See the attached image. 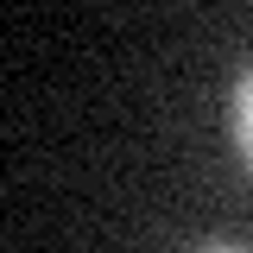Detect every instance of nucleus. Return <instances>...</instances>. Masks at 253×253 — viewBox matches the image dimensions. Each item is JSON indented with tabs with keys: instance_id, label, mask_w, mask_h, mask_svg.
Here are the masks:
<instances>
[{
	"instance_id": "f257e3e1",
	"label": "nucleus",
	"mask_w": 253,
	"mask_h": 253,
	"mask_svg": "<svg viewBox=\"0 0 253 253\" xmlns=\"http://www.w3.org/2000/svg\"><path fill=\"white\" fill-rule=\"evenodd\" d=\"M228 133H234V152L253 171V63L234 76V95H228Z\"/></svg>"
},
{
	"instance_id": "f03ea898",
	"label": "nucleus",
	"mask_w": 253,
	"mask_h": 253,
	"mask_svg": "<svg viewBox=\"0 0 253 253\" xmlns=\"http://www.w3.org/2000/svg\"><path fill=\"white\" fill-rule=\"evenodd\" d=\"M196 253H247V247H241V241H203Z\"/></svg>"
}]
</instances>
